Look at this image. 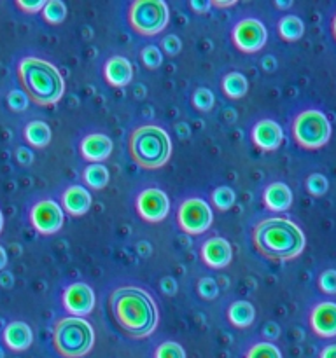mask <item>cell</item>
I'll return each mask as SVG.
<instances>
[{"instance_id":"38","label":"cell","mask_w":336,"mask_h":358,"mask_svg":"<svg viewBox=\"0 0 336 358\" xmlns=\"http://www.w3.org/2000/svg\"><path fill=\"white\" fill-rule=\"evenodd\" d=\"M160 289L161 292L167 294V296H175V294H177V282H175L172 276H164L160 282Z\"/></svg>"},{"instance_id":"22","label":"cell","mask_w":336,"mask_h":358,"mask_svg":"<svg viewBox=\"0 0 336 358\" xmlns=\"http://www.w3.org/2000/svg\"><path fill=\"white\" fill-rule=\"evenodd\" d=\"M220 87H223V93L226 94L230 100H240V98H244L245 94H247L248 83L247 79H245L244 73L230 72L223 77Z\"/></svg>"},{"instance_id":"11","label":"cell","mask_w":336,"mask_h":358,"mask_svg":"<svg viewBox=\"0 0 336 358\" xmlns=\"http://www.w3.org/2000/svg\"><path fill=\"white\" fill-rule=\"evenodd\" d=\"M30 222L41 234H55L63 226V210L52 199H42L31 206Z\"/></svg>"},{"instance_id":"40","label":"cell","mask_w":336,"mask_h":358,"mask_svg":"<svg viewBox=\"0 0 336 358\" xmlns=\"http://www.w3.org/2000/svg\"><path fill=\"white\" fill-rule=\"evenodd\" d=\"M262 336H265L266 339H276L280 336V327L275 324V322H268V324L262 327Z\"/></svg>"},{"instance_id":"6","label":"cell","mask_w":336,"mask_h":358,"mask_svg":"<svg viewBox=\"0 0 336 358\" xmlns=\"http://www.w3.org/2000/svg\"><path fill=\"white\" fill-rule=\"evenodd\" d=\"M331 122L321 110H303L294 117L293 136L300 147L307 150H317L331 138Z\"/></svg>"},{"instance_id":"15","label":"cell","mask_w":336,"mask_h":358,"mask_svg":"<svg viewBox=\"0 0 336 358\" xmlns=\"http://www.w3.org/2000/svg\"><path fill=\"white\" fill-rule=\"evenodd\" d=\"M310 327L318 338L336 336V303H321L312 310Z\"/></svg>"},{"instance_id":"50","label":"cell","mask_w":336,"mask_h":358,"mask_svg":"<svg viewBox=\"0 0 336 358\" xmlns=\"http://www.w3.org/2000/svg\"><path fill=\"white\" fill-rule=\"evenodd\" d=\"M0 358H2V352H0Z\"/></svg>"},{"instance_id":"33","label":"cell","mask_w":336,"mask_h":358,"mask_svg":"<svg viewBox=\"0 0 336 358\" xmlns=\"http://www.w3.org/2000/svg\"><path fill=\"white\" fill-rule=\"evenodd\" d=\"M196 290H198L200 297H203V299L206 301L216 299L217 294H219V287H217L216 280L209 278V276L198 280V283H196Z\"/></svg>"},{"instance_id":"49","label":"cell","mask_w":336,"mask_h":358,"mask_svg":"<svg viewBox=\"0 0 336 358\" xmlns=\"http://www.w3.org/2000/svg\"><path fill=\"white\" fill-rule=\"evenodd\" d=\"M2 229H4V215L2 212H0V233H2Z\"/></svg>"},{"instance_id":"4","label":"cell","mask_w":336,"mask_h":358,"mask_svg":"<svg viewBox=\"0 0 336 358\" xmlns=\"http://www.w3.org/2000/svg\"><path fill=\"white\" fill-rule=\"evenodd\" d=\"M132 159L144 170H158L170 159L172 140L163 128L154 124L139 126L128 140Z\"/></svg>"},{"instance_id":"28","label":"cell","mask_w":336,"mask_h":358,"mask_svg":"<svg viewBox=\"0 0 336 358\" xmlns=\"http://www.w3.org/2000/svg\"><path fill=\"white\" fill-rule=\"evenodd\" d=\"M245 358H282V353L273 343H255L247 352Z\"/></svg>"},{"instance_id":"10","label":"cell","mask_w":336,"mask_h":358,"mask_svg":"<svg viewBox=\"0 0 336 358\" xmlns=\"http://www.w3.org/2000/svg\"><path fill=\"white\" fill-rule=\"evenodd\" d=\"M170 212V199L161 189H144L136 198V213L149 224L163 222Z\"/></svg>"},{"instance_id":"17","label":"cell","mask_w":336,"mask_h":358,"mask_svg":"<svg viewBox=\"0 0 336 358\" xmlns=\"http://www.w3.org/2000/svg\"><path fill=\"white\" fill-rule=\"evenodd\" d=\"M4 341L13 352H27L34 343V332L24 322H10L4 329Z\"/></svg>"},{"instance_id":"31","label":"cell","mask_w":336,"mask_h":358,"mask_svg":"<svg viewBox=\"0 0 336 358\" xmlns=\"http://www.w3.org/2000/svg\"><path fill=\"white\" fill-rule=\"evenodd\" d=\"M154 358H186V352L178 343H161L154 352Z\"/></svg>"},{"instance_id":"25","label":"cell","mask_w":336,"mask_h":358,"mask_svg":"<svg viewBox=\"0 0 336 358\" xmlns=\"http://www.w3.org/2000/svg\"><path fill=\"white\" fill-rule=\"evenodd\" d=\"M108 178H111L108 170L100 163L90 164V166L84 168L83 171L84 184L91 189H97V191H100V189H104L105 185L108 184Z\"/></svg>"},{"instance_id":"45","label":"cell","mask_w":336,"mask_h":358,"mask_svg":"<svg viewBox=\"0 0 336 358\" xmlns=\"http://www.w3.org/2000/svg\"><path fill=\"white\" fill-rule=\"evenodd\" d=\"M210 3L216 7H230V6H234V0H230V2H217V0H214V2Z\"/></svg>"},{"instance_id":"1","label":"cell","mask_w":336,"mask_h":358,"mask_svg":"<svg viewBox=\"0 0 336 358\" xmlns=\"http://www.w3.org/2000/svg\"><path fill=\"white\" fill-rule=\"evenodd\" d=\"M111 313L130 338L142 339L158 325V308L153 297L139 287H121L108 299Z\"/></svg>"},{"instance_id":"14","label":"cell","mask_w":336,"mask_h":358,"mask_svg":"<svg viewBox=\"0 0 336 358\" xmlns=\"http://www.w3.org/2000/svg\"><path fill=\"white\" fill-rule=\"evenodd\" d=\"M252 142L261 150H276L284 142V131L279 122L272 119H262L252 128Z\"/></svg>"},{"instance_id":"24","label":"cell","mask_w":336,"mask_h":358,"mask_svg":"<svg viewBox=\"0 0 336 358\" xmlns=\"http://www.w3.org/2000/svg\"><path fill=\"white\" fill-rule=\"evenodd\" d=\"M276 31H279V35L282 41L294 42V41H298V38L303 37L304 24L298 16H294V14H287V16H284L282 20L279 21Z\"/></svg>"},{"instance_id":"13","label":"cell","mask_w":336,"mask_h":358,"mask_svg":"<svg viewBox=\"0 0 336 358\" xmlns=\"http://www.w3.org/2000/svg\"><path fill=\"white\" fill-rule=\"evenodd\" d=\"M202 261L205 262L206 268L212 269H223L230 266L231 259H233V250H231L230 241H226L220 236H214L206 240L202 245Z\"/></svg>"},{"instance_id":"23","label":"cell","mask_w":336,"mask_h":358,"mask_svg":"<svg viewBox=\"0 0 336 358\" xmlns=\"http://www.w3.org/2000/svg\"><path fill=\"white\" fill-rule=\"evenodd\" d=\"M24 140L30 143L31 147H42L48 145L51 142V128L46 124L44 121H31L24 126Z\"/></svg>"},{"instance_id":"35","label":"cell","mask_w":336,"mask_h":358,"mask_svg":"<svg viewBox=\"0 0 336 358\" xmlns=\"http://www.w3.org/2000/svg\"><path fill=\"white\" fill-rule=\"evenodd\" d=\"M28 101H30V100H28V96L24 94V91L14 90V91H10L9 94H7V103H9V107L13 108L14 112L27 110Z\"/></svg>"},{"instance_id":"12","label":"cell","mask_w":336,"mask_h":358,"mask_svg":"<svg viewBox=\"0 0 336 358\" xmlns=\"http://www.w3.org/2000/svg\"><path fill=\"white\" fill-rule=\"evenodd\" d=\"M63 308L70 313V317H86L94 308V292L90 285L83 282H76L69 285L62 297Z\"/></svg>"},{"instance_id":"30","label":"cell","mask_w":336,"mask_h":358,"mask_svg":"<svg viewBox=\"0 0 336 358\" xmlns=\"http://www.w3.org/2000/svg\"><path fill=\"white\" fill-rule=\"evenodd\" d=\"M304 185H307V191L310 192L314 198H321V196H324L329 189L328 178L322 173H312L310 177L307 178V184Z\"/></svg>"},{"instance_id":"19","label":"cell","mask_w":336,"mask_h":358,"mask_svg":"<svg viewBox=\"0 0 336 358\" xmlns=\"http://www.w3.org/2000/svg\"><path fill=\"white\" fill-rule=\"evenodd\" d=\"M104 76L111 86L114 87H122L126 84H130L133 77V66L122 56H112L111 59H107L104 66Z\"/></svg>"},{"instance_id":"41","label":"cell","mask_w":336,"mask_h":358,"mask_svg":"<svg viewBox=\"0 0 336 358\" xmlns=\"http://www.w3.org/2000/svg\"><path fill=\"white\" fill-rule=\"evenodd\" d=\"M210 6H212V3H210L209 0H191V9H195L196 13L200 14H205L206 10L210 9Z\"/></svg>"},{"instance_id":"3","label":"cell","mask_w":336,"mask_h":358,"mask_svg":"<svg viewBox=\"0 0 336 358\" xmlns=\"http://www.w3.org/2000/svg\"><path fill=\"white\" fill-rule=\"evenodd\" d=\"M18 79L28 100L41 107H49L62 100L65 80L52 63L28 56L18 63Z\"/></svg>"},{"instance_id":"9","label":"cell","mask_w":336,"mask_h":358,"mask_svg":"<svg viewBox=\"0 0 336 358\" xmlns=\"http://www.w3.org/2000/svg\"><path fill=\"white\" fill-rule=\"evenodd\" d=\"M233 44L238 51L241 52H258L265 48L266 41H268V31L266 27L255 17H244L238 21L233 28Z\"/></svg>"},{"instance_id":"21","label":"cell","mask_w":336,"mask_h":358,"mask_svg":"<svg viewBox=\"0 0 336 358\" xmlns=\"http://www.w3.org/2000/svg\"><path fill=\"white\" fill-rule=\"evenodd\" d=\"M255 318V310L248 301H234L230 308H227V320L231 325L238 329H245L252 325Z\"/></svg>"},{"instance_id":"47","label":"cell","mask_w":336,"mask_h":358,"mask_svg":"<svg viewBox=\"0 0 336 358\" xmlns=\"http://www.w3.org/2000/svg\"><path fill=\"white\" fill-rule=\"evenodd\" d=\"M9 280H10V275H7V273H6V275H4L2 278H0V285H4V287H10V282H9Z\"/></svg>"},{"instance_id":"34","label":"cell","mask_w":336,"mask_h":358,"mask_svg":"<svg viewBox=\"0 0 336 358\" xmlns=\"http://www.w3.org/2000/svg\"><path fill=\"white\" fill-rule=\"evenodd\" d=\"M318 289L328 296H336V269H326L321 273Z\"/></svg>"},{"instance_id":"29","label":"cell","mask_w":336,"mask_h":358,"mask_svg":"<svg viewBox=\"0 0 336 358\" xmlns=\"http://www.w3.org/2000/svg\"><path fill=\"white\" fill-rule=\"evenodd\" d=\"M192 105L198 108L200 112H210L216 105V96L210 90L206 87H198V90L192 93Z\"/></svg>"},{"instance_id":"7","label":"cell","mask_w":336,"mask_h":358,"mask_svg":"<svg viewBox=\"0 0 336 358\" xmlns=\"http://www.w3.org/2000/svg\"><path fill=\"white\" fill-rule=\"evenodd\" d=\"M170 10L163 0H135L128 9V21L139 35H158L167 28Z\"/></svg>"},{"instance_id":"16","label":"cell","mask_w":336,"mask_h":358,"mask_svg":"<svg viewBox=\"0 0 336 358\" xmlns=\"http://www.w3.org/2000/svg\"><path fill=\"white\" fill-rule=\"evenodd\" d=\"M112 149H114L112 140L107 135H102V133L84 136V140L80 142V154H83L84 159L93 161V163H100V161L107 159L112 154Z\"/></svg>"},{"instance_id":"5","label":"cell","mask_w":336,"mask_h":358,"mask_svg":"<svg viewBox=\"0 0 336 358\" xmlns=\"http://www.w3.org/2000/svg\"><path fill=\"white\" fill-rule=\"evenodd\" d=\"M94 345V331L84 318L65 317L56 320L52 346L63 358H83Z\"/></svg>"},{"instance_id":"42","label":"cell","mask_w":336,"mask_h":358,"mask_svg":"<svg viewBox=\"0 0 336 358\" xmlns=\"http://www.w3.org/2000/svg\"><path fill=\"white\" fill-rule=\"evenodd\" d=\"M261 65L266 72H273V70L276 69V59L273 58V56H266V58H262Z\"/></svg>"},{"instance_id":"43","label":"cell","mask_w":336,"mask_h":358,"mask_svg":"<svg viewBox=\"0 0 336 358\" xmlns=\"http://www.w3.org/2000/svg\"><path fill=\"white\" fill-rule=\"evenodd\" d=\"M318 358H336V345L326 346V348L321 352V357Z\"/></svg>"},{"instance_id":"36","label":"cell","mask_w":336,"mask_h":358,"mask_svg":"<svg viewBox=\"0 0 336 358\" xmlns=\"http://www.w3.org/2000/svg\"><path fill=\"white\" fill-rule=\"evenodd\" d=\"M161 48H163V51L167 52L168 56H177L182 49V42L177 35H168V37H164L163 42H161Z\"/></svg>"},{"instance_id":"8","label":"cell","mask_w":336,"mask_h":358,"mask_svg":"<svg viewBox=\"0 0 336 358\" xmlns=\"http://www.w3.org/2000/svg\"><path fill=\"white\" fill-rule=\"evenodd\" d=\"M214 213L209 203L202 198H189L181 203L177 212V222L178 227L184 231L186 234H202L212 226Z\"/></svg>"},{"instance_id":"39","label":"cell","mask_w":336,"mask_h":358,"mask_svg":"<svg viewBox=\"0 0 336 358\" xmlns=\"http://www.w3.org/2000/svg\"><path fill=\"white\" fill-rule=\"evenodd\" d=\"M16 159L18 163L27 166V164H30L31 161H34V154H31V150H28L27 147H20V149L16 150Z\"/></svg>"},{"instance_id":"37","label":"cell","mask_w":336,"mask_h":358,"mask_svg":"<svg viewBox=\"0 0 336 358\" xmlns=\"http://www.w3.org/2000/svg\"><path fill=\"white\" fill-rule=\"evenodd\" d=\"M16 6L27 14H37L44 9L46 0H35V2H24V0H16Z\"/></svg>"},{"instance_id":"2","label":"cell","mask_w":336,"mask_h":358,"mask_svg":"<svg viewBox=\"0 0 336 358\" xmlns=\"http://www.w3.org/2000/svg\"><path fill=\"white\" fill-rule=\"evenodd\" d=\"M252 243L258 254L268 261L284 262L300 257L304 250V234L293 220L273 217L255 224Z\"/></svg>"},{"instance_id":"48","label":"cell","mask_w":336,"mask_h":358,"mask_svg":"<svg viewBox=\"0 0 336 358\" xmlns=\"http://www.w3.org/2000/svg\"><path fill=\"white\" fill-rule=\"evenodd\" d=\"M331 31H332V37L336 38V14H335V17H332V23H331Z\"/></svg>"},{"instance_id":"32","label":"cell","mask_w":336,"mask_h":358,"mask_svg":"<svg viewBox=\"0 0 336 358\" xmlns=\"http://www.w3.org/2000/svg\"><path fill=\"white\" fill-rule=\"evenodd\" d=\"M140 56H142V63L147 66L149 70H156L158 66L163 63V55H161L160 48H156V45H146V48L142 49V52H140Z\"/></svg>"},{"instance_id":"18","label":"cell","mask_w":336,"mask_h":358,"mask_svg":"<svg viewBox=\"0 0 336 358\" xmlns=\"http://www.w3.org/2000/svg\"><path fill=\"white\" fill-rule=\"evenodd\" d=\"M262 203L272 212H286L293 205V192L284 182H273L262 192Z\"/></svg>"},{"instance_id":"44","label":"cell","mask_w":336,"mask_h":358,"mask_svg":"<svg viewBox=\"0 0 336 358\" xmlns=\"http://www.w3.org/2000/svg\"><path fill=\"white\" fill-rule=\"evenodd\" d=\"M7 266V254L4 250V247H0V271Z\"/></svg>"},{"instance_id":"27","label":"cell","mask_w":336,"mask_h":358,"mask_svg":"<svg viewBox=\"0 0 336 358\" xmlns=\"http://www.w3.org/2000/svg\"><path fill=\"white\" fill-rule=\"evenodd\" d=\"M42 16L48 23L58 24L66 17V6L62 0H48L42 9Z\"/></svg>"},{"instance_id":"20","label":"cell","mask_w":336,"mask_h":358,"mask_svg":"<svg viewBox=\"0 0 336 358\" xmlns=\"http://www.w3.org/2000/svg\"><path fill=\"white\" fill-rule=\"evenodd\" d=\"M63 208L69 215L80 217L91 208V194L83 185H70L62 196Z\"/></svg>"},{"instance_id":"26","label":"cell","mask_w":336,"mask_h":358,"mask_svg":"<svg viewBox=\"0 0 336 358\" xmlns=\"http://www.w3.org/2000/svg\"><path fill=\"white\" fill-rule=\"evenodd\" d=\"M210 198H212L214 208L220 210V212L230 210L231 206L234 205V201H237V194H234L233 189L227 187V185H220V187H217L216 191L212 192Z\"/></svg>"},{"instance_id":"46","label":"cell","mask_w":336,"mask_h":358,"mask_svg":"<svg viewBox=\"0 0 336 358\" xmlns=\"http://www.w3.org/2000/svg\"><path fill=\"white\" fill-rule=\"evenodd\" d=\"M290 6H293V2H280V0H275V7H279V9H289Z\"/></svg>"}]
</instances>
